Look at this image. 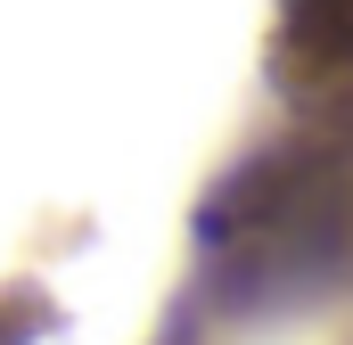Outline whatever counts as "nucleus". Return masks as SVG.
Returning a JSON list of instances; mask_svg holds the SVG:
<instances>
[{
    "instance_id": "f257e3e1",
    "label": "nucleus",
    "mask_w": 353,
    "mask_h": 345,
    "mask_svg": "<svg viewBox=\"0 0 353 345\" xmlns=\"http://www.w3.org/2000/svg\"><path fill=\"white\" fill-rule=\"evenodd\" d=\"M279 41H288L296 75H345L353 66V0H288Z\"/></svg>"
}]
</instances>
